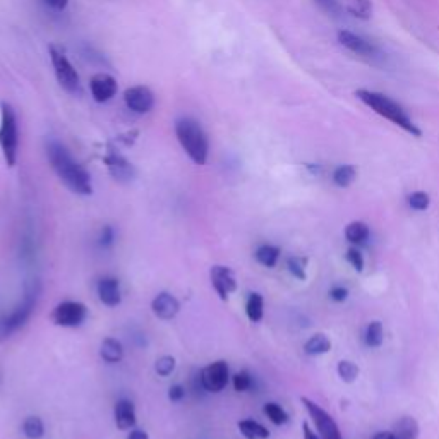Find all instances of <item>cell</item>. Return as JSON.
Wrapping results in <instances>:
<instances>
[{"label": "cell", "instance_id": "obj_15", "mask_svg": "<svg viewBox=\"0 0 439 439\" xmlns=\"http://www.w3.org/2000/svg\"><path fill=\"white\" fill-rule=\"evenodd\" d=\"M90 90L94 100L98 103H105V101L112 100L117 93V81L114 79L110 74L98 72L91 77Z\"/></svg>", "mask_w": 439, "mask_h": 439}, {"label": "cell", "instance_id": "obj_34", "mask_svg": "<svg viewBox=\"0 0 439 439\" xmlns=\"http://www.w3.org/2000/svg\"><path fill=\"white\" fill-rule=\"evenodd\" d=\"M232 384H234L235 391L245 393V391H249L252 388V376L248 371H239V373H235L234 377H232Z\"/></svg>", "mask_w": 439, "mask_h": 439}, {"label": "cell", "instance_id": "obj_7", "mask_svg": "<svg viewBox=\"0 0 439 439\" xmlns=\"http://www.w3.org/2000/svg\"><path fill=\"white\" fill-rule=\"evenodd\" d=\"M50 52V60H52L53 72H55L57 81H59L60 86L64 88L69 93H77L81 88L79 83V74L74 69V66L70 64V60L67 59V55L64 53V50H60L59 46L52 45L49 49Z\"/></svg>", "mask_w": 439, "mask_h": 439}, {"label": "cell", "instance_id": "obj_40", "mask_svg": "<svg viewBox=\"0 0 439 439\" xmlns=\"http://www.w3.org/2000/svg\"><path fill=\"white\" fill-rule=\"evenodd\" d=\"M49 8L55 9V11H64V9L67 8V4H69V0H43Z\"/></svg>", "mask_w": 439, "mask_h": 439}, {"label": "cell", "instance_id": "obj_12", "mask_svg": "<svg viewBox=\"0 0 439 439\" xmlns=\"http://www.w3.org/2000/svg\"><path fill=\"white\" fill-rule=\"evenodd\" d=\"M103 161L105 165H107L110 175H112L117 182L127 184V182H131L136 177V168L133 167V163H131L127 158H124L120 153H117V151H108V153L105 155Z\"/></svg>", "mask_w": 439, "mask_h": 439}, {"label": "cell", "instance_id": "obj_35", "mask_svg": "<svg viewBox=\"0 0 439 439\" xmlns=\"http://www.w3.org/2000/svg\"><path fill=\"white\" fill-rule=\"evenodd\" d=\"M314 2H316L321 11L326 12L328 16H333V18L342 16V4H340L338 0H314Z\"/></svg>", "mask_w": 439, "mask_h": 439}, {"label": "cell", "instance_id": "obj_18", "mask_svg": "<svg viewBox=\"0 0 439 439\" xmlns=\"http://www.w3.org/2000/svg\"><path fill=\"white\" fill-rule=\"evenodd\" d=\"M124 345L120 340L108 336L100 345V357L107 364H119L124 359Z\"/></svg>", "mask_w": 439, "mask_h": 439}, {"label": "cell", "instance_id": "obj_5", "mask_svg": "<svg viewBox=\"0 0 439 439\" xmlns=\"http://www.w3.org/2000/svg\"><path fill=\"white\" fill-rule=\"evenodd\" d=\"M0 150L4 155L5 165L9 168L18 163L19 151V129L14 108L9 103L0 107Z\"/></svg>", "mask_w": 439, "mask_h": 439}, {"label": "cell", "instance_id": "obj_20", "mask_svg": "<svg viewBox=\"0 0 439 439\" xmlns=\"http://www.w3.org/2000/svg\"><path fill=\"white\" fill-rule=\"evenodd\" d=\"M239 431L241 434L244 436L245 439H268L269 438V431L259 422L252 421V418H244L237 424Z\"/></svg>", "mask_w": 439, "mask_h": 439}, {"label": "cell", "instance_id": "obj_4", "mask_svg": "<svg viewBox=\"0 0 439 439\" xmlns=\"http://www.w3.org/2000/svg\"><path fill=\"white\" fill-rule=\"evenodd\" d=\"M175 134L182 150L196 165H204L209 155V141L204 129L194 119H178L175 122Z\"/></svg>", "mask_w": 439, "mask_h": 439}, {"label": "cell", "instance_id": "obj_10", "mask_svg": "<svg viewBox=\"0 0 439 439\" xmlns=\"http://www.w3.org/2000/svg\"><path fill=\"white\" fill-rule=\"evenodd\" d=\"M300 401H302L304 407H306V410H307V414L310 415L312 422L316 424V429H317V432H319L321 439H343L342 432H340V427L336 425L335 418L328 414L324 408H321L319 405L314 403L312 400H309V398H306V397L300 398Z\"/></svg>", "mask_w": 439, "mask_h": 439}, {"label": "cell", "instance_id": "obj_13", "mask_svg": "<svg viewBox=\"0 0 439 439\" xmlns=\"http://www.w3.org/2000/svg\"><path fill=\"white\" fill-rule=\"evenodd\" d=\"M124 101H126L127 108L136 114H148L155 107V96L146 86L127 88L124 93Z\"/></svg>", "mask_w": 439, "mask_h": 439}, {"label": "cell", "instance_id": "obj_38", "mask_svg": "<svg viewBox=\"0 0 439 439\" xmlns=\"http://www.w3.org/2000/svg\"><path fill=\"white\" fill-rule=\"evenodd\" d=\"M185 395H187V390H185V386H182V384H172V386L168 388V400H170L172 403L182 401L185 398Z\"/></svg>", "mask_w": 439, "mask_h": 439}, {"label": "cell", "instance_id": "obj_2", "mask_svg": "<svg viewBox=\"0 0 439 439\" xmlns=\"http://www.w3.org/2000/svg\"><path fill=\"white\" fill-rule=\"evenodd\" d=\"M42 292L43 287L38 278H31L25 283L23 299L19 300L18 306L9 314L0 316V343L8 342L16 332H19L21 328L26 326V323L31 319L33 312H35L36 306H38Z\"/></svg>", "mask_w": 439, "mask_h": 439}, {"label": "cell", "instance_id": "obj_29", "mask_svg": "<svg viewBox=\"0 0 439 439\" xmlns=\"http://www.w3.org/2000/svg\"><path fill=\"white\" fill-rule=\"evenodd\" d=\"M347 11L359 19H369L371 12H373V4H371V0H349Z\"/></svg>", "mask_w": 439, "mask_h": 439}, {"label": "cell", "instance_id": "obj_37", "mask_svg": "<svg viewBox=\"0 0 439 439\" xmlns=\"http://www.w3.org/2000/svg\"><path fill=\"white\" fill-rule=\"evenodd\" d=\"M347 261L352 265V268L356 269V271H362L364 269V256L357 248H350L349 251H347Z\"/></svg>", "mask_w": 439, "mask_h": 439}, {"label": "cell", "instance_id": "obj_36", "mask_svg": "<svg viewBox=\"0 0 439 439\" xmlns=\"http://www.w3.org/2000/svg\"><path fill=\"white\" fill-rule=\"evenodd\" d=\"M116 244V230L110 225H105L100 230V237H98V245L101 249H110Z\"/></svg>", "mask_w": 439, "mask_h": 439}, {"label": "cell", "instance_id": "obj_25", "mask_svg": "<svg viewBox=\"0 0 439 439\" xmlns=\"http://www.w3.org/2000/svg\"><path fill=\"white\" fill-rule=\"evenodd\" d=\"M21 431L28 439H42L45 436V424L38 415H29L23 422Z\"/></svg>", "mask_w": 439, "mask_h": 439}, {"label": "cell", "instance_id": "obj_6", "mask_svg": "<svg viewBox=\"0 0 439 439\" xmlns=\"http://www.w3.org/2000/svg\"><path fill=\"white\" fill-rule=\"evenodd\" d=\"M338 42L340 45L345 46L349 52H352L354 55H357L359 59L366 60L367 64H373V66H384L386 64V53L373 43L371 40L364 38V36L357 35V33L352 31H338Z\"/></svg>", "mask_w": 439, "mask_h": 439}, {"label": "cell", "instance_id": "obj_3", "mask_svg": "<svg viewBox=\"0 0 439 439\" xmlns=\"http://www.w3.org/2000/svg\"><path fill=\"white\" fill-rule=\"evenodd\" d=\"M356 96L362 101L366 107H369L371 110L377 114V116L384 117L386 120L393 122L395 126L401 127L405 133L412 134V136H421V129L414 124V120L410 119V116L407 114L401 105H398L397 101L391 100L390 96L383 93H377V91L371 90H357Z\"/></svg>", "mask_w": 439, "mask_h": 439}, {"label": "cell", "instance_id": "obj_9", "mask_svg": "<svg viewBox=\"0 0 439 439\" xmlns=\"http://www.w3.org/2000/svg\"><path fill=\"white\" fill-rule=\"evenodd\" d=\"M199 384L208 393H222L230 381V369L227 360H215L201 369L198 376Z\"/></svg>", "mask_w": 439, "mask_h": 439}, {"label": "cell", "instance_id": "obj_28", "mask_svg": "<svg viewBox=\"0 0 439 439\" xmlns=\"http://www.w3.org/2000/svg\"><path fill=\"white\" fill-rule=\"evenodd\" d=\"M307 265H309V259H307L306 256H290V258L287 259V268H289V271L292 273L293 278L300 280V282H304V280L307 278Z\"/></svg>", "mask_w": 439, "mask_h": 439}, {"label": "cell", "instance_id": "obj_31", "mask_svg": "<svg viewBox=\"0 0 439 439\" xmlns=\"http://www.w3.org/2000/svg\"><path fill=\"white\" fill-rule=\"evenodd\" d=\"M265 415L275 425H285L287 422H289V414L283 410L282 405L273 403V401H269V403L265 405Z\"/></svg>", "mask_w": 439, "mask_h": 439}, {"label": "cell", "instance_id": "obj_14", "mask_svg": "<svg viewBox=\"0 0 439 439\" xmlns=\"http://www.w3.org/2000/svg\"><path fill=\"white\" fill-rule=\"evenodd\" d=\"M98 299L103 306L107 307H117L122 302V290H120V282L116 276H103L100 278L96 285Z\"/></svg>", "mask_w": 439, "mask_h": 439}, {"label": "cell", "instance_id": "obj_32", "mask_svg": "<svg viewBox=\"0 0 439 439\" xmlns=\"http://www.w3.org/2000/svg\"><path fill=\"white\" fill-rule=\"evenodd\" d=\"M407 201L408 206L412 209H415V211H425L431 206V196L424 191H415L408 196Z\"/></svg>", "mask_w": 439, "mask_h": 439}, {"label": "cell", "instance_id": "obj_27", "mask_svg": "<svg viewBox=\"0 0 439 439\" xmlns=\"http://www.w3.org/2000/svg\"><path fill=\"white\" fill-rule=\"evenodd\" d=\"M364 340H366V345L371 347V349H377V347L383 345L384 340V330L383 324L380 321H373L369 323L366 330V335H364Z\"/></svg>", "mask_w": 439, "mask_h": 439}, {"label": "cell", "instance_id": "obj_24", "mask_svg": "<svg viewBox=\"0 0 439 439\" xmlns=\"http://www.w3.org/2000/svg\"><path fill=\"white\" fill-rule=\"evenodd\" d=\"M345 237L350 244H364L369 239V225L366 222H352L347 225L345 228Z\"/></svg>", "mask_w": 439, "mask_h": 439}, {"label": "cell", "instance_id": "obj_19", "mask_svg": "<svg viewBox=\"0 0 439 439\" xmlns=\"http://www.w3.org/2000/svg\"><path fill=\"white\" fill-rule=\"evenodd\" d=\"M393 434L397 439H417L418 438V424L414 417L398 418V422L393 427Z\"/></svg>", "mask_w": 439, "mask_h": 439}, {"label": "cell", "instance_id": "obj_22", "mask_svg": "<svg viewBox=\"0 0 439 439\" xmlns=\"http://www.w3.org/2000/svg\"><path fill=\"white\" fill-rule=\"evenodd\" d=\"M280 254H282L280 248H276V245H271V244H263L256 249L254 258L259 265L266 266V268H275L276 263H278L280 259Z\"/></svg>", "mask_w": 439, "mask_h": 439}, {"label": "cell", "instance_id": "obj_26", "mask_svg": "<svg viewBox=\"0 0 439 439\" xmlns=\"http://www.w3.org/2000/svg\"><path fill=\"white\" fill-rule=\"evenodd\" d=\"M357 177V168L354 165H340L333 172V182L338 187H349Z\"/></svg>", "mask_w": 439, "mask_h": 439}, {"label": "cell", "instance_id": "obj_23", "mask_svg": "<svg viewBox=\"0 0 439 439\" xmlns=\"http://www.w3.org/2000/svg\"><path fill=\"white\" fill-rule=\"evenodd\" d=\"M245 314H248L251 323H259L263 319V316H265V299H263L261 293H249L248 302H245Z\"/></svg>", "mask_w": 439, "mask_h": 439}, {"label": "cell", "instance_id": "obj_33", "mask_svg": "<svg viewBox=\"0 0 439 439\" xmlns=\"http://www.w3.org/2000/svg\"><path fill=\"white\" fill-rule=\"evenodd\" d=\"M175 367H177V360H175V357L172 356H161L160 359L155 362V371H157V374L160 377L172 376Z\"/></svg>", "mask_w": 439, "mask_h": 439}, {"label": "cell", "instance_id": "obj_16", "mask_svg": "<svg viewBox=\"0 0 439 439\" xmlns=\"http://www.w3.org/2000/svg\"><path fill=\"white\" fill-rule=\"evenodd\" d=\"M151 310L161 321H172L181 312V302L170 292H160L151 300Z\"/></svg>", "mask_w": 439, "mask_h": 439}, {"label": "cell", "instance_id": "obj_1", "mask_svg": "<svg viewBox=\"0 0 439 439\" xmlns=\"http://www.w3.org/2000/svg\"><path fill=\"white\" fill-rule=\"evenodd\" d=\"M46 158L55 172L57 177L60 178L64 185L74 194L79 196H91L93 194V184H91V175L86 168L74 160L72 155L69 153L66 146L59 141H49L46 143Z\"/></svg>", "mask_w": 439, "mask_h": 439}, {"label": "cell", "instance_id": "obj_8", "mask_svg": "<svg viewBox=\"0 0 439 439\" xmlns=\"http://www.w3.org/2000/svg\"><path fill=\"white\" fill-rule=\"evenodd\" d=\"M86 319L88 307L79 300L59 302L50 314V321L59 328H79Z\"/></svg>", "mask_w": 439, "mask_h": 439}, {"label": "cell", "instance_id": "obj_11", "mask_svg": "<svg viewBox=\"0 0 439 439\" xmlns=\"http://www.w3.org/2000/svg\"><path fill=\"white\" fill-rule=\"evenodd\" d=\"M209 282L220 299L228 300V297L237 290V278L228 266L215 265L209 269Z\"/></svg>", "mask_w": 439, "mask_h": 439}, {"label": "cell", "instance_id": "obj_30", "mask_svg": "<svg viewBox=\"0 0 439 439\" xmlns=\"http://www.w3.org/2000/svg\"><path fill=\"white\" fill-rule=\"evenodd\" d=\"M336 371H338V376L343 383H354L360 374L359 366L354 364L352 360H340Z\"/></svg>", "mask_w": 439, "mask_h": 439}, {"label": "cell", "instance_id": "obj_21", "mask_svg": "<svg viewBox=\"0 0 439 439\" xmlns=\"http://www.w3.org/2000/svg\"><path fill=\"white\" fill-rule=\"evenodd\" d=\"M304 350H306L307 356H323V354H328L332 350V340L328 338L324 333H316L307 340Z\"/></svg>", "mask_w": 439, "mask_h": 439}, {"label": "cell", "instance_id": "obj_17", "mask_svg": "<svg viewBox=\"0 0 439 439\" xmlns=\"http://www.w3.org/2000/svg\"><path fill=\"white\" fill-rule=\"evenodd\" d=\"M114 422H116L117 429H120V431H131V429L136 427V407H134V403L129 398H120V400L116 401V407H114Z\"/></svg>", "mask_w": 439, "mask_h": 439}, {"label": "cell", "instance_id": "obj_41", "mask_svg": "<svg viewBox=\"0 0 439 439\" xmlns=\"http://www.w3.org/2000/svg\"><path fill=\"white\" fill-rule=\"evenodd\" d=\"M127 439H150V434L143 429H131L129 434H127Z\"/></svg>", "mask_w": 439, "mask_h": 439}, {"label": "cell", "instance_id": "obj_39", "mask_svg": "<svg viewBox=\"0 0 439 439\" xmlns=\"http://www.w3.org/2000/svg\"><path fill=\"white\" fill-rule=\"evenodd\" d=\"M330 297H332L335 302H343V300H347V297H349V290H347L345 287L336 285L330 290Z\"/></svg>", "mask_w": 439, "mask_h": 439}, {"label": "cell", "instance_id": "obj_42", "mask_svg": "<svg viewBox=\"0 0 439 439\" xmlns=\"http://www.w3.org/2000/svg\"><path fill=\"white\" fill-rule=\"evenodd\" d=\"M374 439H397V438H395L393 431H386V432H377V434L374 436Z\"/></svg>", "mask_w": 439, "mask_h": 439}]
</instances>
